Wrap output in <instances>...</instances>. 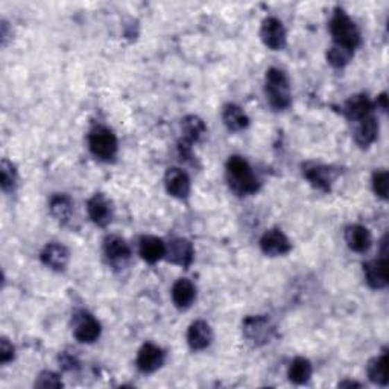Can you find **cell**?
<instances>
[{
    "label": "cell",
    "instance_id": "cell-1",
    "mask_svg": "<svg viewBox=\"0 0 389 389\" xmlns=\"http://www.w3.org/2000/svg\"><path fill=\"white\" fill-rule=\"evenodd\" d=\"M228 186L236 195H252L259 190V180L254 175L251 166L245 158L233 155L227 162Z\"/></svg>",
    "mask_w": 389,
    "mask_h": 389
},
{
    "label": "cell",
    "instance_id": "cell-2",
    "mask_svg": "<svg viewBox=\"0 0 389 389\" xmlns=\"http://www.w3.org/2000/svg\"><path fill=\"white\" fill-rule=\"evenodd\" d=\"M266 99L274 110H286L292 102L291 85L286 74L280 69H269L265 78Z\"/></svg>",
    "mask_w": 389,
    "mask_h": 389
},
{
    "label": "cell",
    "instance_id": "cell-3",
    "mask_svg": "<svg viewBox=\"0 0 389 389\" xmlns=\"http://www.w3.org/2000/svg\"><path fill=\"white\" fill-rule=\"evenodd\" d=\"M330 34L335 46L354 52L361 43V34L354 21L343 10H336L330 20Z\"/></svg>",
    "mask_w": 389,
    "mask_h": 389
},
{
    "label": "cell",
    "instance_id": "cell-4",
    "mask_svg": "<svg viewBox=\"0 0 389 389\" xmlns=\"http://www.w3.org/2000/svg\"><path fill=\"white\" fill-rule=\"evenodd\" d=\"M89 148L99 160L110 162L117 154V137L105 126H96L89 134Z\"/></svg>",
    "mask_w": 389,
    "mask_h": 389
},
{
    "label": "cell",
    "instance_id": "cell-5",
    "mask_svg": "<svg viewBox=\"0 0 389 389\" xmlns=\"http://www.w3.org/2000/svg\"><path fill=\"white\" fill-rule=\"evenodd\" d=\"M275 329L266 316H248L243 321V335L254 345H265L271 343Z\"/></svg>",
    "mask_w": 389,
    "mask_h": 389
},
{
    "label": "cell",
    "instance_id": "cell-6",
    "mask_svg": "<svg viewBox=\"0 0 389 389\" xmlns=\"http://www.w3.org/2000/svg\"><path fill=\"white\" fill-rule=\"evenodd\" d=\"M261 42L273 51H282L286 46V31L283 23L275 17H268L261 23L260 29Z\"/></svg>",
    "mask_w": 389,
    "mask_h": 389
},
{
    "label": "cell",
    "instance_id": "cell-7",
    "mask_svg": "<svg viewBox=\"0 0 389 389\" xmlns=\"http://www.w3.org/2000/svg\"><path fill=\"white\" fill-rule=\"evenodd\" d=\"M193 245L190 243L187 239L182 237H177L172 239L168 245H166V259L173 265H180L182 268H189L193 261Z\"/></svg>",
    "mask_w": 389,
    "mask_h": 389
},
{
    "label": "cell",
    "instance_id": "cell-8",
    "mask_svg": "<svg viewBox=\"0 0 389 389\" xmlns=\"http://www.w3.org/2000/svg\"><path fill=\"white\" fill-rule=\"evenodd\" d=\"M104 252L105 257L113 266L123 268L131 257V250L122 237L119 236H108L104 242Z\"/></svg>",
    "mask_w": 389,
    "mask_h": 389
},
{
    "label": "cell",
    "instance_id": "cell-9",
    "mask_svg": "<svg viewBox=\"0 0 389 389\" xmlns=\"http://www.w3.org/2000/svg\"><path fill=\"white\" fill-rule=\"evenodd\" d=\"M87 213H89L93 224H96L98 227H107L111 222V218H113L111 202L102 193H96L90 198L87 202Z\"/></svg>",
    "mask_w": 389,
    "mask_h": 389
},
{
    "label": "cell",
    "instance_id": "cell-10",
    "mask_svg": "<svg viewBox=\"0 0 389 389\" xmlns=\"http://www.w3.org/2000/svg\"><path fill=\"white\" fill-rule=\"evenodd\" d=\"M136 363H137V368L141 372L150 374V372H155L158 368L163 367L164 352L160 347H157L154 344H145L139 350Z\"/></svg>",
    "mask_w": 389,
    "mask_h": 389
},
{
    "label": "cell",
    "instance_id": "cell-11",
    "mask_svg": "<svg viewBox=\"0 0 389 389\" xmlns=\"http://www.w3.org/2000/svg\"><path fill=\"white\" fill-rule=\"evenodd\" d=\"M164 186L168 193L178 200H184L190 193V178L184 171L178 168L168 169L164 175Z\"/></svg>",
    "mask_w": 389,
    "mask_h": 389
},
{
    "label": "cell",
    "instance_id": "cell-12",
    "mask_svg": "<svg viewBox=\"0 0 389 389\" xmlns=\"http://www.w3.org/2000/svg\"><path fill=\"white\" fill-rule=\"evenodd\" d=\"M260 248L266 256H284V254L291 251V242L280 230H269V232H266L263 237H261Z\"/></svg>",
    "mask_w": 389,
    "mask_h": 389
},
{
    "label": "cell",
    "instance_id": "cell-13",
    "mask_svg": "<svg viewBox=\"0 0 389 389\" xmlns=\"http://www.w3.org/2000/svg\"><path fill=\"white\" fill-rule=\"evenodd\" d=\"M388 261L386 256L382 259H374L363 265V273L367 283L372 289H383L388 286Z\"/></svg>",
    "mask_w": 389,
    "mask_h": 389
},
{
    "label": "cell",
    "instance_id": "cell-14",
    "mask_svg": "<svg viewBox=\"0 0 389 389\" xmlns=\"http://www.w3.org/2000/svg\"><path fill=\"white\" fill-rule=\"evenodd\" d=\"M101 336V324L90 313L83 312L75 324V338L83 344H92Z\"/></svg>",
    "mask_w": 389,
    "mask_h": 389
},
{
    "label": "cell",
    "instance_id": "cell-15",
    "mask_svg": "<svg viewBox=\"0 0 389 389\" xmlns=\"http://www.w3.org/2000/svg\"><path fill=\"white\" fill-rule=\"evenodd\" d=\"M211 340H213V333L207 322L202 320H198L190 324V327L187 330V343L192 350L195 352L205 350V348L211 344Z\"/></svg>",
    "mask_w": 389,
    "mask_h": 389
},
{
    "label": "cell",
    "instance_id": "cell-16",
    "mask_svg": "<svg viewBox=\"0 0 389 389\" xmlns=\"http://www.w3.org/2000/svg\"><path fill=\"white\" fill-rule=\"evenodd\" d=\"M40 259H42L47 268L53 269V271H64L69 263V251L61 243H49L42 251Z\"/></svg>",
    "mask_w": 389,
    "mask_h": 389
},
{
    "label": "cell",
    "instance_id": "cell-17",
    "mask_svg": "<svg viewBox=\"0 0 389 389\" xmlns=\"http://www.w3.org/2000/svg\"><path fill=\"white\" fill-rule=\"evenodd\" d=\"M139 252L148 263H157L166 256V243L155 236H143L140 239Z\"/></svg>",
    "mask_w": 389,
    "mask_h": 389
},
{
    "label": "cell",
    "instance_id": "cell-18",
    "mask_svg": "<svg viewBox=\"0 0 389 389\" xmlns=\"http://www.w3.org/2000/svg\"><path fill=\"white\" fill-rule=\"evenodd\" d=\"M377 134H379V123L376 121V117L371 114L368 117L361 119V121L357 122V126L354 130V140L361 148H368L377 139Z\"/></svg>",
    "mask_w": 389,
    "mask_h": 389
},
{
    "label": "cell",
    "instance_id": "cell-19",
    "mask_svg": "<svg viewBox=\"0 0 389 389\" xmlns=\"http://www.w3.org/2000/svg\"><path fill=\"white\" fill-rule=\"evenodd\" d=\"M345 242L352 251L365 252L370 250L372 243V237L371 233L368 232V228H365L362 225H350L345 230Z\"/></svg>",
    "mask_w": 389,
    "mask_h": 389
},
{
    "label": "cell",
    "instance_id": "cell-20",
    "mask_svg": "<svg viewBox=\"0 0 389 389\" xmlns=\"http://www.w3.org/2000/svg\"><path fill=\"white\" fill-rule=\"evenodd\" d=\"M196 297L195 284L187 279H180L172 286V301L181 311L192 306Z\"/></svg>",
    "mask_w": 389,
    "mask_h": 389
},
{
    "label": "cell",
    "instance_id": "cell-21",
    "mask_svg": "<svg viewBox=\"0 0 389 389\" xmlns=\"http://www.w3.org/2000/svg\"><path fill=\"white\" fill-rule=\"evenodd\" d=\"M345 114L353 122H359L361 119L368 117L372 113V102L367 94H356L347 101L345 104Z\"/></svg>",
    "mask_w": 389,
    "mask_h": 389
},
{
    "label": "cell",
    "instance_id": "cell-22",
    "mask_svg": "<svg viewBox=\"0 0 389 389\" xmlns=\"http://www.w3.org/2000/svg\"><path fill=\"white\" fill-rule=\"evenodd\" d=\"M222 121L230 131H242L250 125V119L245 111L234 104H228L222 110Z\"/></svg>",
    "mask_w": 389,
    "mask_h": 389
},
{
    "label": "cell",
    "instance_id": "cell-23",
    "mask_svg": "<svg viewBox=\"0 0 389 389\" xmlns=\"http://www.w3.org/2000/svg\"><path fill=\"white\" fill-rule=\"evenodd\" d=\"M304 177L312 182V186L322 190V192H330L331 187V171L325 166L311 164L304 168Z\"/></svg>",
    "mask_w": 389,
    "mask_h": 389
},
{
    "label": "cell",
    "instance_id": "cell-24",
    "mask_svg": "<svg viewBox=\"0 0 389 389\" xmlns=\"http://www.w3.org/2000/svg\"><path fill=\"white\" fill-rule=\"evenodd\" d=\"M49 209L55 219L61 222V224H66L70 221L71 213H74V202L67 195L57 193L51 198Z\"/></svg>",
    "mask_w": 389,
    "mask_h": 389
},
{
    "label": "cell",
    "instance_id": "cell-25",
    "mask_svg": "<svg viewBox=\"0 0 389 389\" xmlns=\"http://www.w3.org/2000/svg\"><path fill=\"white\" fill-rule=\"evenodd\" d=\"M181 130H182V137H184L182 141L187 143V145H192L193 141L201 140L205 131H207L205 123L198 116H187L182 119Z\"/></svg>",
    "mask_w": 389,
    "mask_h": 389
},
{
    "label": "cell",
    "instance_id": "cell-26",
    "mask_svg": "<svg viewBox=\"0 0 389 389\" xmlns=\"http://www.w3.org/2000/svg\"><path fill=\"white\" fill-rule=\"evenodd\" d=\"M288 376L291 382L295 385L307 383L312 377V363L309 362L306 357H297V359H293L291 363Z\"/></svg>",
    "mask_w": 389,
    "mask_h": 389
},
{
    "label": "cell",
    "instance_id": "cell-27",
    "mask_svg": "<svg viewBox=\"0 0 389 389\" xmlns=\"http://www.w3.org/2000/svg\"><path fill=\"white\" fill-rule=\"evenodd\" d=\"M368 377L372 383L385 386L388 383V354L382 353L368 363Z\"/></svg>",
    "mask_w": 389,
    "mask_h": 389
},
{
    "label": "cell",
    "instance_id": "cell-28",
    "mask_svg": "<svg viewBox=\"0 0 389 389\" xmlns=\"http://www.w3.org/2000/svg\"><path fill=\"white\" fill-rule=\"evenodd\" d=\"M353 53L354 52L347 51V49H344V47H339V46L333 44L327 52V61L330 62L333 67H336V69L345 67L348 62H350V60L353 58Z\"/></svg>",
    "mask_w": 389,
    "mask_h": 389
},
{
    "label": "cell",
    "instance_id": "cell-29",
    "mask_svg": "<svg viewBox=\"0 0 389 389\" xmlns=\"http://www.w3.org/2000/svg\"><path fill=\"white\" fill-rule=\"evenodd\" d=\"M0 173H2V189L3 192H10L17 182V172H15L12 163L3 158L2 166H0Z\"/></svg>",
    "mask_w": 389,
    "mask_h": 389
},
{
    "label": "cell",
    "instance_id": "cell-30",
    "mask_svg": "<svg viewBox=\"0 0 389 389\" xmlns=\"http://www.w3.org/2000/svg\"><path fill=\"white\" fill-rule=\"evenodd\" d=\"M372 189L374 193L382 198V200H388V192H389V177L386 171H377L372 175Z\"/></svg>",
    "mask_w": 389,
    "mask_h": 389
},
{
    "label": "cell",
    "instance_id": "cell-31",
    "mask_svg": "<svg viewBox=\"0 0 389 389\" xmlns=\"http://www.w3.org/2000/svg\"><path fill=\"white\" fill-rule=\"evenodd\" d=\"M35 386H38V388H61L62 382H61V379L55 374V372L44 371L38 376Z\"/></svg>",
    "mask_w": 389,
    "mask_h": 389
},
{
    "label": "cell",
    "instance_id": "cell-32",
    "mask_svg": "<svg viewBox=\"0 0 389 389\" xmlns=\"http://www.w3.org/2000/svg\"><path fill=\"white\" fill-rule=\"evenodd\" d=\"M14 359V347L6 338H2L0 340V361L3 365L10 363Z\"/></svg>",
    "mask_w": 389,
    "mask_h": 389
},
{
    "label": "cell",
    "instance_id": "cell-33",
    "mask_svg": "<svg viewBox=\"0 0 389 389\" xmlns=\"http://www.w3.org/2000/svg\"><path fill=\"white\" fill-rule=\"evenodd\" d=\"M386 101H388V98H386V93H382V94H380V96L377 98V104H379L380 107H382V110H383V111H386V110H388V102H386Z\"/></svg>",
    "mask_w": 389,
    "mask_h": 389
},
{
    "label": "cell",
    "instance_id": "cell-34",
    "mask_svg": "<svg viewBox=\"0 0 389 389\" xmlns=\"http://www.w3.org/2000/svg\"><path fill=\"white\" fill-rule=\"evenodd\" d=\"M361 385L357 382H352V380H345V382H340L339 388H359Z\"/></svg>",
    "mask_w": 389,
    "mask_h": 389
}]
</instances>
